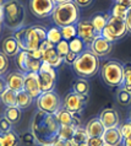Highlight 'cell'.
Wrapping results in <instances>:
<instances>
[{
    "label": "cell",
    "instance_id": "816d5d0a",
    "mask_svg": "<svg viewBox=\"0 0 131 146\" xmlns=\"http://www.w3.org/2000/svg\"><path fill=\"white\" fill-rule=\"evenodd\" d=\"M0 23H4V7H3V4H0Z\"/></svg>",
    "mask_w": 131,
    "mask_h": 146
},
{
    "label": "cell",
    "instance_id": "7c38bea8",
    "mask_svg": "<svg viewBox=\"0 0 131 146\" xmlns=\"http://www.w3.org/2000/svg\"><path fill=\"white\" fill-rule=\"evenodd\" d=\"M87 100H88L87 96H80L73 91H71L66 93V96L64 97L63 108H65L66 111L71 113H80L85 108L86 103H87Z\"/></svg>",
    "mask_w": 131,
    "mask_h": 146
},
{
    "label": "cell",
    "instance_id": "f546056e",
    "mask_svg": "<svg viewBox=\"0 0 131 146\" xmlns=\"http://www.w3.org/2000/svg\"><path fill=\"white\" fill-rule=\"evenodd\" d=\"M85 46L86 44L83 43V40L81 38H79V37H75L71 40H69V48H70V52H72V53H75L77 55H80L81 53L85 52Z\"/></svg>",
    "mask_w": 131,
    "mask_h": 146
},
{
    "label": "cell",
    "instance_id": "b9f144b4",
    "mask_svg": "<svg viewBox=\"0 0 131 146\" xmlns=\"http://www.w3.org/2000/svg\"><path fill=\"white\" fill-rule=\"evenodd\" d=\"M88 146H104V140L102 136H93V137H88L87 141Z\"/></svg>",
    "mask_w": 131,
    "mask_h": 146
},
{
    "label": "cell",
    "instance_id": "91938a15",
    "mask_svg": "<svg viewBox=\"0 0 131 146\" xmlns=\"http://www.w3.org/2000/svg\"><path fill=\"white\" fill-rule=\"evenodd\" d=\"M1 76H3V74H1V72H0V78H1Z\"/></svg>",
    "mask_w": 131,
    "mask_h": 146
},
{
    "label": "cell",
    "instance_id": "74e56055",
    "mask_svg": "<svg viewBox=\"0 0 131 146\" xmlns=\"http://www.w3.org/2000/svg\"><path fill=\"white\" fill-rule=\"evenodd\" d=\"M20 140H21V143L24 144V145H33V144H36V139H34L32 131L22 133L21 135H20Z\"/></svg>",
    "mask_w": 131,
    "mask_h": 146
},
{
    "label": "cell",
    "instance_id": "11a10c76",
    "mask_svg": "<svg viewBox=\"0 0 131 146\" xmlns=\"http://www.w3.org/2000/svg\"><path fill=\"white\" fill-rule=\"evenodd\" d=\"M1 25L3 23H0V35H1Z\"/></svg>",
    "mask_w": 131,
    "mask_h": 146
},
{
    "label": "cell",
    "instance_id": "30bf717a",
    "mask_svg": "<svg viewBox=\"0 0 131 146\" xmlns=\"http://www.w3.org/2000/svg\"><path fill=\"white\" fill-rule=\"evenodd\" d=\"M38 80L39 86L42 92L54 91L55 87V80H56V71L55 69L50 66L48 63H42L40 70L38 71Z\"/></svg>",
    "mask_w": 131,
    "mask_h": 146
},
{
    "label": "cell",
    "instance_id": "ffe728a7",
    "mask_svg": "<svg viewBox=\"0 0 131 146\" xmlns=\"http://www.w3.org/2000/svg\"><path fill=\"white\" fill-rule=\"evenodd\" d=\"M42 62L48 63L50 66H53L54 69H56V68H59L61 64L64 63V59L58 54V52H56L55 47H53V48H50V49L43 52Z\"/></svg>",
    "mask_w": 131,
    "mask_h": 146
},
{
    "label": "cell",
    "instance_id": "e0dca14e",
    "mask_svg": "<svg viewBox=\"0 0 131 146\" xmlns=\"http://www.w3.org/2000/svg\"><path fill=\"white\" fill-rule=\"evenodd\" d=\"M5 80L7 82V87L10 90L19 92L23 90V84H24V74L22 71H11L5 76Z\"/></svg>",
    "mask_w": 131,
    "mask_h": 146
},
{
    "label": "cell",
    "instance_id": "8d00e7d4",
    "mask_svg": "<svg viewBox=\"0 0 131 146\" xmlns=\"http://www.w3.org/2000/svg\"><path fill=\"white\" fill-rule=\"evenodd\" d=\"M55 49L58 52V54L61 56V58H65L69 52H70V48H69V40H65V39H61L60 42L55 46Z\"/></svg>",
    "mask_w": 131,
    "mask_h": 146
},
{
    "label": "cell",
    "instance_id": "9a60e30c",
    "mask_svg": "<svg viewBox=\"0 0 131 146\" xmlns=\"http://www.w3.org/2000/svg\"><path fill=\"white\" fill-rule=\"evenodd\" d=\"M112 49L113 43L107 40L104 37H102V36H98L89 46V50L97 56H107L112 52Z\"/></svg>",
    "mask_w": 131,
    "mask_h": 146
},
{
    "label": "cell",
    "instance_id": "8992f818",
    "mask_svg": "<svg viewBox=\"0 0 131 146\" xmlns=\"http://www.w3.org/2000/svg\"><path fill=\"white\" fill-rule=\"evenodd\" d=\"M101 76L109 87H120L124 84V64L118 60H108L101 66Z\"/></svg>",
    "mask_w": 131,
    "mask_h": 146
},
{
    "label": "cell",
    "instance_id": "f5cc1de1",
    "mask_svg": "<svg viewBox=\"0 0 131 146\" xmlns=\"http://www.w3.org/2000/svg\"><path fill=\"white\" fill-rule=\"evenodd\" d=\"M53 1H54L56 5H58V4H64V3H69V1H72V0H53Z\"/></svg>",
    "mask_w": 131,
    "mask_h": 146
},
{
    "label": "cell",
    "instance_id": "e575fe53",
    "mask_svg": "<svg viewBox=\"0 0 131 146\" xmlns=\"http://www.w3.org/2000/svg\"><path fill=\"white\" fill-rule=\"evenodd\" d=\"M60 32H61V36H63V39H65V40H71L72 38L77 37L76 25H70V26L61 27Z\"/></svg>",
    "mask_w": 131,
    "mask_h": 146
},
{
    "label": "cell",
    "instance_id": "d590c367",
    "mask_svg": "<svg viewBox=\"0 0 131 146\" xmlns=\"http://www.w3.org/2000/svg\"><path fill=\"white\" fill-rule=\"evenodd\" d=\"M122 87L131 93V63L124 64V84Z\"/></svg>",
    "mask_w": 131,
    "mask_h": 146
},
{
    "label": "cell",
    "instance_id": "ac0fdd59",
    "mask_svg": "<svg viewBox=\"0 0 131 146\" xmlns=\"http://www.w3.org/2000/svg\"><path fill=\"white\" fill-rule=\"evenodd\" d=\"M1 52L4 54H6L9 58H15L21 52V48H20L17 40L14 36H9V37L4 38L1 44Z\"/></svg>",
    "mask_w": 131,
    "mask_h": 146
},
{
    "label": "cell",
    "instance_id": "f6af8a7d",
    "mask_svg": "<svg viewBox=\"0 0 131 146\" xmlns=\"http://www.w3.org/2000/svg\"><path fill=\"white\" fill-rule=\"evenodd\" d=\"M53 47H55L53 43H50L48 39H44L42 43H40V46H39V49L42 50V52H44V50H48V49H50V48H53Z\"/></svg>",
    "mask_w": 131,
    "mask_h": 146
},
{
    "label": "cell",
    "instance_id": "ee69618b",
    "mask_svg": "<svg viewBox=\"0 0 131 146\" xmlns=\"http://www.w3.org/2000/svg\"><path fill=\"white\" fill-rule=\"evenodd\" d=\"M79 7H87L93 3V0H72Z\"/></svg>",
    "mask_w": 131,
    "mask_h": 146
},
{
    "label": "cell",
    "instance_id": "6f0895ef",
    "mask_svg": "<svg viewBox=\"0 0 131 146\" xmlns=\"http://www.w3.org/2000/svg\"><path fill=\"white\" fill-rule=\"evenodd\" d=\"M129 117H130V120H131V111H130V113H129Z\"/></svg>",
    "mask_w": 131,
    "mask_h": 146
},
{
    "label": "cell",
    "instance_id": "7402d4cb",
    "mask_svg": "<svg viewBox=\"0 0 131 146\" xmlns=\"http://www.w3.org/2000/svg\"><path fill=\"white\" fill-rule=\"evenodd\" d=\"M86 131H87L89 137L93 136H103V134L105 131L104 125L102 124V121L99 118H92L91 120L86 125Z\"/></svg>",
    "mask_w": 131,
    "mask_h": 146
},
{
    "label": "cell",
    "instance_id": "cb8c5ba5",
    "mask_svg": "<svg viewBox=\"0 0 131 146\" xmlns=\"http://www.w3.org/2000/svg\"><path fill=\"white\" fill-rule=\"evenodd\" d=\"M72 91L80 96H88L89 93V84L86 79L77 78L72 82Z\"/></svg>",
    "mask_w": 131,
    "mask_h": 146
},
{
    "label": "cell",
    "instance_id": "8fae6325",
    "mask_svg": "<svg viewBox=\"0 0 131 146\" xmlns=\"http://www.w3.org/2000/svg\"><path fill=\"white\" fill-rule=\"evenodd\" d=\"M56 4L53 0H28V9L37 19L52 16Z\"/></svg>",
    "mask_w": 131,
    "mask_h": 146
},
{
    "label": "cell",
    "instance_id": "9c48e42d",
    "mask_svg": "<svg viewBox=\"0 0 131 146\" xmlns=\"http://www.w3.org/2000/svg\"><path fill=\"white\" fill-rule=\"evenodd\" d=\"M15 62H16V65H17L19 70L22 71L23 74H27V72H38L43 63L40 59H37L32 52H26V50L20 52L15 56Z\"/></svg>",
    "mask_w": 131,
    "mask_h": 146
},
{
    "label": "cell",
    "instance_id": "ba28073f",
    "mask_svg": "<svg viewBox=\"0 0 131 146\" xmlns=\"http://www.w3.org/2000/svg\"><path fill=\"white\" fill-rule=\"evenodd\" d=\"M126 32H128V27H126L125 20L110 17L107 26H105L104 30L102 31L101 36L113 43V42H115V40L121 39L126 35Z\"/></svg>",
    "mask_w": 131,
    "mask_h": 146
},
{
    "label": "cell",
    "instance_id": "bcb514c9",
    "mask_svg": "<svg viewBox=\"0 0 131 146\" xmlns=\"http://www.w3.org/2000/svg\"><path fill=\"white\" fill-rule=\"evenodd\" d=\"M7 88H9V87H7L6 80H5V78H3V76H1V78H0V96H1L3 93L7 90Z\"/></svg>",
    "mask_w": 131,
    "mask_h": 146
},
{
    "label": "cell",
    "instance_id": "ab89813d",
    "mask_svg": "<svg viewBox=\"0 0 131 146\" xmlns=\"http://www.w3.org/2000/svg\"><path fill=\"white\" fill-rule=\"evenodd\" d=\"M118 128H119V130H120V133H121V135H122L124 139L131 135V121H125V123L120 124Z\"/></svg>",
    "mask_w": 131,
    "mask_h": 146
},
{
    "label": "cell",
    "instance_id": "277c9868",
    "mask_svg": "<svg viewBox=\"0 0 131 146\" xmlns=\"http://www.w3.org/2000/svg\"><path fill=\"white\" fill-rule=\"evenodd\" d=\"M72 69L79 78L89 79L95 76L98 70H101V63L98 56L93 54L89 49H87L77 56L76 62L72 65Z\"/></svg>",
    "mask_w": 131,
    "mask_h": 146
},
{
    "label": "cell",
    "instance_id": "f907efd6",
    "mask_svg": "<svg viewBox=\"0 0 131 146\" xmlns=\"http://www.w3.org/2000/svg\"><path fill=\"white\" fill-rule=\"evenodd\" d=\"M122 146H131V135L122 140Z\"/></svg>",
    "mask_w": 131,
    "mask_h": 146
},
{
    "label": "cell",
    "instance_id": "680465c9",
    "mask_svg": "<svg viewBox=\"0 0 131 146\" xmlns=\"http://www.w3.org/2000/svg\"><path fill=\"white\" fill-rule=\"evenodd\" d=\"M40 146H50V145H40Z\"/></svg>",
    "mask_w": 131,
    "mask_h": 146
},
{
    "label": "cell",
    "instance_id": "603a6c76",
    "mask_svg": "<svg viewBox=\"0 0 131 146\" xmlns=\"http://www.w3.org/2000/svg\"><path fill=\"white\" fill-rule=\"evenodd\" d=\"M20 141V136L14 130L0 133V146H19Z\"/></svg>",
    "mask_w": 131,
    "mask_h": 146
},
{
    "label": "cell",
    "instance_id": "f35d334b",
    "mask_svg": "<svg viewBox=\"0 0 131 146\" xmlns=\"http://www.w3.org/2000/svg\"><path fill=\"white\" fill-rule=\"evenodd\" d=\"M7 68H9V56L4 54L3 52H0V72L5 74Z\"/></svg>",
    "mask_w": 131,
    "mask_h": 146
},
{
    "label": "cell",
    "instance_id": "44dd1931",
    "mask_svg": "<svg viewBox=\"0 0 131 146\" xmlns=\"http://www.w3.org/2000/svg\"><path fill=\"white\" fill-rule=\"evenodd\" d=\"M110 17H112L110 13H97L89 19V21H91L92 26L95 27V30L101 35L102 31L104 30V27L107 26Z\"/></svg>",
    "mask_w": 131,
    "mask_h": 146
},
{
    "label": "cell",
    "instance_id": "c3c4849f",
    "mask_svg": "<svg viewBox=\"0 0 131 146\" xmlns=\"http://www.w3.org/2000/svg\"><path fill=\"white\" fill-rule=\"evenodd\" d=\"M115 1L118 4H120V5H122L124 7H126L128 10L131 7V0H115Z\"/></svg>",
    "mask_w": 131,
    "mask_h": 146
},
{
    "label": "cell",
    "instance_id": "681fc988",
    "mask_svg": "<svg viewBox=\"0 0 131 146\" xmlns=\"http://www.w3.org/2000/svg\"><path fill=\"white\" fill-rule=\"evenodd\" d=\"M50 146H67V145H66V141H65V140L59 139V137H58V139H56Z\"/></svg>",
    "mask_w": 131,
    "mask_h": 146
},
{
    "label": "cell",
    "instance_id": "5bb4252c",
    "mask_svg": "<svg viewBox=\"0 0 131 146\" xmlns=\"http://www.w3.org/2000/svg\"><path fill=\"white\" fill-rule=\"evenodd\" d=\"M23 90L30 95L32 98H37L42 93L38 80V72H27L24 74V84Z\"/></svg>",
    "mask_w": 131,
    "mask_h": 146
},
{
    "label": "cell",
    "instance_id": "7dc6e473",
    "mask_svg": "<svg viewBox=\"0 0 131 146\" xmlns=\"http://www.w3.org/2000/svg\"><path fill=\"white\" fill-rule=\"evenodd\" d=\"M125 22H126V27H128V31L131 32V7L128 11V16L125 19Z\"/></svg>",
    "mask_w": 131,
    "mask_h": 146
},
{
    "label": "cell",
    "instance_id": "db71d44e",
    "mask_svg": "<svg viewBox=\"0 0 131 146\" xmlns=\"http://www.w3.org/2000/svg\"><path fill=\"white\" fill-rule=\"evenodd\" d=\"M73 146H88V145H87V143H85V144H79V145H77V144H75Z\"/></svg>",
    "mask_w": 131,
    "mask_h": 146
},
{
    "label": "cell",
    "instance_id": "5b68a950",
    "mask_svg": "<svg viewBox=\"0 0 131 146\" xmlns=\"http://www.w3.org/2000/svg\"><path fill=\"white\" fill-rule=\"evenodd\" d=\"M79 17H80L79 6L73 1L58 4L52 14L53 22L59 28L70 25H76L79 22Z\"/></svg>",
    "mask_w": 131,
    "mask_h": 146
},
{
    "label": "cell",
    "instance_id": "60d3db41",
    "mask_svg": "<svg viewBox=\"0 0 131 146\" xmlns=\"http://www.w3.org/2000/svg\"><path fill=\"white\" fill-rule=\"evenodd\" d=\"M11 130H12V124L5 117H1L0 118V133H7Z\"/></svg>",
    "mask_w": 131,
    "mask_h": 146
},
{
    "label": "cell",
    "instance_id": "52a82bcc",
    "mask_svg": "<svg viewBox=\"0 0 131 146\" xmlns=\"http://www.w3.org/2000/svg\"><path fill=\"white\" fill-rule=\"evenodd\" d=\"M61 100L58 96L55 91H48V92H42L39 97L36 98V106L39 111L50 113V114H55L59 109L63 107L61 106Z\"/></svg>",
    "mask_w": 131,
    "mask_h": 146
},
{
    "label": "cell",
    "instance_id": "d6a6232c",
    "mask_svg": "<svg viewBox=\"0 0 131 146\" xmlns=\"http://www.w3.org/2000/svg\"><path fill=\"white\" fill-rule=\"evenodd\" d=\"M128 9L124 7L120 4H118L116 1L114 3V5L112 6V10H110V16L112 17H116V19H121V20H125L126 16H128Z\"/></svg>",
    "mask_w": 131,
    "mask_h": 146
},
{
    "label": "cell",
    "instance_id": "2e32d148",
    "mask_svg": "<svg viewBox=\"0 0 131 146\" xmlns=\"http://www.w3.org/2000/svg\"><path fill=\"white\" fill-rule=\"evenodd\" d=\"M98 118L101 119L102 124L104 125L105 129H113L118 128L120 125V119L119 114L114 108H105L101 112V114Z\"/></svg>",
    "mask_w": 131,
    "mask_h": 146
},
{
    "label": "cell",
    "instance_id": "4316f807",
    "mask_svg": "<svg viewBox=\"0 0 131 146\" xmlns=\"http://www.w3.org/2000/svg\"><path fill=\"white\" fill-rule=\"evenodd\" d=\"M55 118L58 120L59 125H72V119H73V113L66 111L65 108L61 107L58 112L55 113Z\"/></svg>",
    "mask_w": 131,
    "mask_h": 146
},
{
    "label": "cell",
    "instance_id": "6125c7cd",
    "mask_svg": "<svg viewBox=\"0 0 131 146\" xmlns=\"http://www.w3.org/2000/svg\"><path fill=\"white\" fill-rule=\"evenodd\" d=\"M130 121H131V120H130Z\"/></svg>",
    "mask_w": 131,
    "mask_h": 146
},
{
    "label": "cell",
    "instance_id": "f1b7e54d",
    "mask_svg": "<svg viewBox=\"0 0 131 146\" xmlns=\"http://www.w3.org/2000/svg\"><path fill=\"white\" fill-rule=\"evenodd\" d=\"M75 131H76V128L72 127V125H60L58 136H59V139L69 141V140H72L73 135H75Z\"/></svg>",
    "mask_w": 131,
    "mask_h": 146
},
{
    "label": "cell",
    "instance_id": "d6986e66",
    "mask_svg": "<svg viewBox=\"0 0 131 146\" xmlns=\"http://www.w3.org/2000/svg\"><path fill=\"white\" fill-rule=\"evenodd\" d=\"M102 137H103L104 144L107 146H120L122 144V140H124L119 128L105 129V131Z\"/></svg>",
    "mask_w": 131,
    "mask_h": 146
},
{
    "label": "cell",
    "instance_id": "9f6ffc18",
    "mask_svg": "<svg viewBox=\"0 0 131 146\" xmlns=\"http://www.w3.org/2000/svg\"><path fill=\"white\" fill-rule=\"evenodd\" d=\"M4 1H5V0H0V4H4Z\"/></svg>",
    "mask_w": 131,
    "mask_h": 146
},
{
    "label": "cell",
    "instance_id": "94428289",
    "mask_svg": "<svg viewBox=\"0 0 131 146\" xmlns=\"http://www.w3.org/2000/svg\"><path fill=\"white\" fill-rule=\"evenodd\" d=\"M104 146H107V145H104Z\"/></svg>",
    "mask_w": 131,
    "mask_h": 146
},
{
    "label": "cell",
    "instance_id": "4fadbf2b",
    "mask_svg": "<svg viewBox=\"0 0 131 146\" xmlns=\"http://www.w3.org/2000/svg\"><path fill=\"white\" fill-rule=\"evenodd\" d=\"M77 28V37L83 40L86 46H91V43L95 40L98 36H101L98 32L95 30L89 20H81L76 23Z\"/></svg>",
    "mask_w": 131,
    "mask_h": 146
},
{
    "label": "cell",
    "instance_id": "4dcf8cb0",
    "mask_svg": "<svg viewBox=\"0 0 131 146\" xmlns=\"http://www.w3.org/2000/svg\"><path fill=\"white\" fill-rule=\"evenodd\" d=\"M115 98L118 101V103H120L121 106H129L131 103V93L129 91H126L124 87L118 88Z\"/></svg>",
    "mask_w": 131,
    "mask_h": 146
},
{
    "label": "cell",
    "instance_id": "836d02e7",
    "mask_svg": "<svg viewBox=\"0 0 131 146\" xmlns=\"http://www.w3.org/2000/svg\"><path fill=\"white\" fill-rule=\"evenodd\" d=\"M88 134L86 131V128H82V127H79L76 128V131H75V135L72 137V141L75 144H85L88 141Z\"/></svg>",
    "mask_w": 131,
    "mask_h": 146
},
{
    "label": "cell",
    "instance_id": "7a4b0ae2",
    "mask_svg": "<svg viewBox=\"0 0 131 146\" xmlns=\"http://www.w3.org/2000/svg\"><path fill=\"white\" fill-rule=\"evenodd\" d=\"M47 31L43 26H23L14 32V37L17 40L21 50L34 52L39 49L40 43L47 39Z\"/></svg>",
    "mask_w": 131,
    "mask_h": 146
},
{
    "label": "cell",
    "instance_id": "1f68e13d",
    "mask_svg": "<svg viewBox=\"0 0 131 146\" xmlns=\"http://www.w3.org/2000/svg\"><path fill=\"white\" fill-rule=\"evenodd\" d=\"M47 39L49 40L50 43H53L54 46H56L61 39H63V36H61V32H60V28L59 27H50L49 30L47 31Z\"/></svg>",
    "mask_w": 131,
    "mask_h": 146
},
{
    "label": "cell",
    "instance_id": "7bdbcfd3",
    "mask_svg": "<svg viewBox=\"0 0 131 146\" xmlns=\"http://www.w3.org/2000/svg\"><path fill=\"white\" fill-rule=\"evenodd\" d=\"M77 56H79L77 54L72 53V52H69V53L65 55V58H64V63L67 64V65H73V63L76 62Z\"/></svg>",
    "mask_w": 131,
    "mask_h": 146
},
{
    "label": "cell",
    "instance_id": "d4e9b609",
    "mask_svg": "<svg viewBox=\"0 0 131 146\" xmlns=\"http://www.w3.org/2000/svg\"><path fill=\"white\" fill-rule=\"evenodd\" d=\"M4 117H5L11 124H17L19 121L21 120V117H22L21 109H20L17 106L6 107L5 112H4Z\"/></svg>",
    "mask_w": 131,
    "mask_h": 146
},
{
    "label": "cell",
    "instance_id": "484cf974",
    "mask_svg": "<svg viewBox=\"0 0 131 146\" xmlns=\"http://www.w3.org/2000/svg\"><path fill=\"white\" fill-rule=\"evenodd\" d=\"M33 100L32 97L28 95V93L24 91V90H21L17 92V97H16V106H17L20 109H26L33 103Z\"/></svg>",
    "mask_w": 131,
    "mask_h": 146
},
{
    "label": "cell",
    "instance_id": "6da1fadb",
    "mask_svg": "<svg viewBox=\"0 0 131 146\" xmlns=\"http://www.w3.org/2000/svg\"><path fill=\"white\" fill-rule=\"evenodd\" d=\"M60 125L54 114L37 109L30 123V129L33 134L36 144L52 145L58 139Z\"/></svg>",
    "mask_w": 131,
    "mask_h": 146
},
{
    "label": "cell",
    "instance_id": "83f0119b",
    "mask_svg": "<svg viewBox=\"0 0 131 146\" xmlns=\"http://www.w3.org/2000/svg\"><path fill=\"white\" fill-rule=\"evenodd\" d=\"M16 97H17V92L7 88V90L0 96V100H1L3 104L5 107H14V106H16Z\"/></svg>",
    "mask_w": 131,
    "mask_h": 146
},
{
    "label": "cell",
    "instance_id": "3957f363",
    "mask_svg": "<svg viewBox=\"0 0 131 146\" xmlns=\"http://www.w3.org/2000/svg\"><path fill=\"white\" fill-rule=\"evenodd\" d=\"M4 7V25L11 31H17L22 28L26 22L27 11L20 0H5Z\"/></svg>",
    "mask_w": 131,
    "mask_h": 146
}]
</instances>
